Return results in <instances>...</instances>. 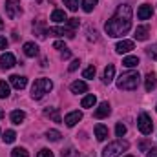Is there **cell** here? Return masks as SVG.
Wrapping results in <instances>:
<instances>
[{
    "label": "cell",
    "mask_w": 157,
    "mask_h": 157,
    "mask_svg": "<svg viewBox=\"0 0 157 157\" xmlns=\"http://www.w3.org/2000/svg\"><path fill=\"white\" fill-rule=\"evenodd\" d=\"M51 20L53 22H66L68 18H66V11L64 9H55L53 13H51Z\"/></svg>",
    "instance_id": "obj_22"
},
{
    "label": "cell",
    "mask_w": 157,
    "mask_h": 157,
    "mask_svg": "<svg viewBox=\"0 0 157 157\" xmlns=\"http://www.w3.org/2000/svg\"><path fill=\"white\" fill-rule=\"evenodd\" d=\"M132 28V7L122 4L117 7V13L106 22L104 29L110 37H122L130 31Z\"/></svg>",
    "instance_id": "obj_1"
},
{
    "label": "cell",
    "mask_w": 157,
    "mask_h": 157,
    "mask_svg": "<svg viewBox=\"0 0 157 157\" xmlns=\"http://www.w3.org/2000/svg\"><path fill=\"white\" fill-rule=\"evenodd\" d=\"M44 115H46V117H49L53 122H62L60 113H59V110H57V108H46V110H44Z\"/></svg>",
    "instance_id": "obj_16"
},
{
    "label": "cell",
    "mask_w": 157,
    "mask_h": 157,
    "mask_svg": "<svg viewBox=\"0 0 157 157\" xmlns=\"http://www.w3.org/2000/svg\"><path fill=\"white\" fill-rule=\"evenodd\" d=\"M24 53H26V57H37L39 55V46L35 44V42H26L24 44Z\"/></svg>",
    "instance_id": "obj_14"
},
{
    "label": "cell",
    "mask_w": 157,
    "mask_h": 157,
    "mask_svg": "<svg viewBox=\"0 0 157 157\" xmlns=\"http://www.w3.org/2000/svg\"><path fill=\"white\" fill-rule=\"evenodd\" d=\"M80 119H82V113H80V112H71V113H68V115L64 117V122H66V126L71 128V126L77 124Z\"/></svg>",
    "instance_id": "obj_13"
},
{
    "label": "cell",
    "mask_w": 157,
    "mask_h": 157,
    "mask_svg": "<svg viewBox=\"0 0 157 157\" xmlns=\"http://www.w3.org/2000/svg\"><path fill=\"white\" fill-rule=\"evenodd\" d=\"M37 157H53V152H51V150H48V148H42Z\"/></svg>",
    "instance_id": "obj_35"
},
{
    "label": "cell",
    "mask_w": 157,
    "mask_h": 157,
    "mask_svg": "<svg viewBox=\"0 0 157 157\" xmlns=\"http://www.w3.org/2000/svg\"><path fill=\"white\" fill-rule=\"evenodd\" d=\"M126 157H133V155H126Z\"/></svg>",
    "instance_id": "obj_44"
},
{
    "label": "cell",
    "mask_w": 157,
    "mask_h": 157,
    "mask_svg": "<svg viewBox=\"0 0 157 157\" xmlns=\"http://www.w3.org/2000/svg\"><path fill=\"white\" fill-rule=\"evenodd\" d=\"M70 55H71V51H70V49H64V51H60V57H62V59H70Z\"/></svg>",
    "instance_id": "obj_39"
},
{
    "label": "cell",
    "mask_w": 157,
    "mask_h": 157,
    "mask_svg": "<svg viewBox=\"0 0 157 157\" xmlns=\"http://www.w3.org/2000/svg\"><path fill=\"white\" fill-rule=\"evenodd\" d=\"M48 35H59V37L73 39V37H75V31H71L70 28H49V29H48Z\"/></svg>",
    "instance_id": "obj_7"
},
{
    "label": "cell",
    "mask_w": 157,
    "mask_h": 157,
    "mask_svg": "<svg viewBox=\"0 0 157 157\" xmlns=\"http://www.w3.org/2000/svg\"><path fill=\"white\" fill-rule=\"evenodd\" d=\"M148 33H150V28L148 26H139L135 29V39L137 40H146L148 39Z\"/></svg>",
    "instance_id": "obj_18"
},
{
    "label": "cell",
    "mask_w": 157,
    "mask_h": 157,
    "mask_svg": "<svg viewBox=\"0 0 157 157\" xmlns=\"http://www.w3.org/2000/svg\"><path fill=\"white\" fill-rule=\"evenodd\" d=\"M137 128H139L141 133H144V135H150V133H152L154 122H152V119H150L148 113H141V115L137 117Z\"/></svg>",
    "instance_id": "obj_5"
},
{
    "label": "cell",
    "mask_w": 157,
    "mask_h": 157,
    "mask_svg": "<svg viewBox=\"0 0 157 157\" xmlns=\"http://www.w3.org/2000/svg\"><path fill=\"white\" fill-rule=\"evenodd\" d=\"M110 112H112V108H110V104L108 102H101L99 104V108L93 112V117L95 119H104L110 115Z\"/></svg>",
    "instance_id": "obj_9"
},
{
    "label": "cell",
    "mask_w": 157,
    "mask_h": 157,
    "mask_svg": "<svg viewBox=\"0 0 157 157\" xmlns=\"http://www.w3.org/2000/svg\"><path fill=\"white\" fill-rule=\"evenodd\" d=\"M15 64H17V60H15L13 53H4V55L0 57V66H2V70H9V68H13Z\"/></svg>",
    "instance_id": "obj_10"
},
{
    "label": "cell",
    "mask_w": 157,
    "mask_h": 157,
    "mask_svg": "<svg viewBox=\"0 0 157 157\" xmlns=\"http://www.w3.org/2000/svg\"><path fill=\"white\" fill-rule=\"evenodd\" d=\"M71 91H73V93H86V91H88V84H86L84 80H75V82L71 84Z\"/></svg>",
    "instance_id": "obj_17"
},
{
    "label": "cell",
    "mask_w": 157,
    "mask_h": 157,
    "mask_svg": "<svg viewBox=\"0 0 157 157\" xmlns=\"http://www.w3.org/2000/svg\"><path fill=\"white\" fill-rule=\"evenodd\" d=\"M113 75H115V66H113V64H108V66L104 68V82L110 84V82L113 80Z\"/></svg>",
    "instance_id": "obj_21"
},
{
    "label": "cell",
    "mask_w": 157,
    "mask_h": 157,
    "mask_svg": "<svg viewBox=\"0 0 157 157\" xmlns=\"http://www.w3.org/2000/svg\"><path fill=\"white\" fill-rule=\"evenodd\" d=\"M24 119H26V113H24L22 110H15V112H11V122H13V124H22Z\"/></svg>",
    "instance_id": "obj_19"
},
{
    "label": "cell",
    "mask_w": 157,
    "mask_h": 157,
    "mask_svg": "<svg viewBox=\"0 0 157 157\" xmlns=\"http://www.w3.org/2000/svg\"><path fill=\"white\" fill-rule=\"evenodd\" d=\"M146 53H148V57H150V59L157 60V44L150 46V48H146Z\"/></svg>",
    "instance_id": "obj_31"
},
{
    "label": "cell",
    "mask_w": 157,
    "mask_h": 157,
    "mask_svg": "<svg viewBox=\"0 0 157 157\" xmlns=\"http://www.w3.org/2000/svg\"><path fill=\"white\" fill-rule=\"evenodd\" d=\"M146 157H157V148H152L150 152H148V155Z\"/></svg>",
    "instance_id": "obj_40"
},
{
    "label": "cell",
    "mask_w": 157,
    "mask_h": 157,
    "mask_svg": "<svg viewBox=\"0 0 157 157\" xmlns=\"http://www.w3.org/2000/svg\"><path fill=\"white\" fill-rule=\"evenodd\" d=\"M139 148H141V150H146V148H148V141H143V143L139 144Z\"/></svg>",
    "instance_id": "obj_41"
},
{
    "label": "cell",
    "mask_w": 157,
    "mask_h": 157,
    "mask_svg": "<svg viewBox=\"0 0 157 157\" xmlns=\"http://www.w3.org/2000/svg\"><path fill=\"white\" fill-rule=\"evenodd\" d=\"M124 150H128V143L126 141H115V143H110L104 150H102V157H117L121 155Z\"/></svg>",
    "instance_id": "obj_4"
},
{
    "label": "cell",
    "mask_w": 157,
    "mask_h": 157,
    "mask_svg": "<svg viewBox=\"0 0 157 157\" xmlns=\"http://www.w3.org/2000/svg\"><path fill=\"white\" fill-rule=\"evenodd\" d=\"M82 77H84V78H93V77H95V66L86 68V70L82 71Z\"/></svg>",
    "instance_id": "obj_30"
},
{
    "label": "cell",
    "mask_w": 157,
    "mask_h": 157,
    "mask_svg": "<svg viewBox=\"0 0 157 157\" xmlns=\"http://www.w3.org/2000/svg\"><path fill=\"white\" fill-rule=\"evenodd\" d=\"M152 15H154V9H152V6H148V4H143V6L139 7V11H137V18H139V20H148Z\"/></svg>",
    "instance_id": "obj_11"
},
{
    "label": "cell",
    "mask_w": 157,
    "mask_h": 157,
    "mask_svg": "<svg viewBox=\"0 0 157 157\" xmlns=\"http://www.w3.org/2000/svg\"><path fill=\"white\" fill-rule=\"evenodd\" d=\"M51 88H53V82H51L49 78H37V80L33 82V88H31V97H33L35 101H39V99H42L48 91H51Z\"/></svg>",
    "instance_id": "obj_3"
},
{
    "label": "cell",
    "mask_w": 157,
    "mask_h": 157,
    "mask_svg": "<svg viewBox=\"0 0 157 157\" xmlns=\"http://www.w3.org/2000/svg\"><path fill=\"white\" fill-rule=\"evenodd\" d=\"M139 82H141V75L137 73V71H128V73H122L117 80V86L119 90H128V91H132V90H135L137 86H139Z\"/></svg>",
    "instance_id": "obj_2"
},
{
    "label": "cell",
    "mask_w": 157,
    "mask_h": 157,
    "mask_svg": "<svg viewBox=\"0 0 157 157\" xmlns=\"http://www.w3.org/2000/svg\"><path fill=\"white\" fill-rule=\"evenodd\" d=\"M9 84H11L15 90H24L26 84H28V78L22 77V75H11V77H9Z\"/></svg>",
    "instance_id": "obj_8"
},
{
    "label": "cell",
    "mask_w": 157,
    "mask_h": 157,
    "mask_svg": "<svg viewBox=\"0 0 157 157\" xmlns=\"http://www.w3.org/2000/svg\"><path fill=\"white\" fill-rule=\"evenodd\" d=\"M115 133H117V137H122V135L126 133V126H124L122 122H117V126H115Z\"/></svg>",
    "instance_id": "obj_33"
},
{
    "label": "cell",
    "mask_w": 157,
    "mask_h": 157,
    "mask_svg": "<svg viewBox=\"0 0 157 157\" xmlns=\"http://www.w3.org/2000/svg\"><path fill=\"white\" fill-rule=\"evenodd\" d=\"M133 48H135L133 40H121V42H117V46H115V51H117V53H128V51H132Z\"/></svg>",
    "instance_id": "obj_12"
},
{
    "label": "cell",
    "mask_w": 157,
    "mask_h": 157,
    "mask_svg": "<svg viewBox=\"0 0 157 157\" xmlns=\"http://www.w3.org/2000/svg\"><path fill=\"white\" fill-rule=\"evenodd\" d=\"M95 6H97V0H82V9L86 13H91Z\"/></svg>",
    "instance_id": "obj_28"
},
{
    "label": "cell",
    "mask_w": 157,
    "mask_h": 157,
    "mask_svg": "<svg viewBox=\"0 0 157 157\" xmlns=\"http://www.w3.org/2000/svg\"><path fill=\"white\" fill-rule=\"evenodd\" d=\"M60 132H57V130H48L46 132V139L48 141H53V143H57V141H60Z\"/></svg>",
    "instance_id": "obj_26"
},
{
    "label": "cell",
    "mask_w": 157,
    "mask_h": 157,
    "mask_svg": "<svg viewBox=\"0 0 157 157\" xmlns=\"http://www.w3.org/2000/svg\"><path fill=\"white\" fill-rule=\"evenodd\" d=\"M137 64H139V57H135V55H130V57L122 59V66H126V68H135Z\"/></svg>",
    "instance_id": "obj_23"
},
{
    "label": "cell",
    "mask_w": 157,
    "mask_h": 157,
    "mask_svg": "<svg viewBox=\"0 0 157 157\" xmlns=\"http://www.w3.org/2000/svg\"><path fill=\"white\" fill-rule=\"evenodd\" d=\"M66 6H68V9H71V11H77L78 9V0H62Z\"/></svg>",
    "instance_id": "obj_32"
},
{
    "label": "cell",
    "mask_w": 157,
    "mask_h": 157,
    "mask_svg": "<svg viewBox=\"0 0 157 157\" xmlns=\"http://www.w3.org/2000/svg\"><path fill=\"white\" fill-rule=\"evenodd\" d=\"M7 48V40H6V37H0V49H6Z\"/></svg>",
    "instance_id": "obj_38"
},
{
    "label": "cell",
    "mask_w": 157,
    "mask_h": 157,
    "mask_svg": "<svg viewBox=\"0 0 157 157\" xmlns=\"http://www.w3.org/2000/svg\"><path fill=\"white\" fill-rule=\"evenodd\" d=\"M11 93V88L6 80H0V99H7Z\"/></svg>",
    "instance_id": "obj_25"
},
{
    "label": "cell",
    "mask_w": 157,
    "mask_h": 157,
    "mask_svg": "<svg viewBox=\"0 0 157 157\" xmlns=\"http://www.w3.org/2000/svg\"><path fill=\"white\" fill-rule=\"evenodd\" d=\"M2 28H4V22H2V18H0V29H2Z\"/></svg>",
    "instance_id": "obj_42"
},
{
    "label": "cell",
    "mask_w": 157,
    "mask_h": 157,
    "mask_svg": "<svg viewBox=\"0 0 157 157\" xmlns=\"http://www.w3.org/2000/svg\"><path fill=\"white\" fill-rule=\"evenodd\" d=\"M95 102H97V97H95L93 93H90V95H86V97L82 99L80 106H82V108H91V106H95Z\"/></svg>",
    "instance_id": "obj_24"
},
{
    "label": "cell",
    "mask_w": 157,
    "mask_h": 157,
    "mask_svg": "<svg viewBox=\"0 0 157 157\" xmlns=\"http://www.w3.org/2000/svg\"><path fill=\"white\" fill-rule=\"evenodd\" d=\"M66 24H68V28H70L71 31H75L78 28V18H70V20H66Z\"/></svg>",
    "instance_id": "obj_34"
},
{
    "label": "cell",
    "mask_w": 157,
    "mask_h": 157,
    "mask_svg": "<svg viewBox=\"0 0 157 157\" xmlns=\"http://www.w3.org/2000/svg\"><path fill=\"white\" fill-rule=\"evenodd\" d=\"M53 48H55V49H60V51H64V49H68V48H66V44H64V42H60V40H57V42H53Z\"/></svg>",
    "instance_id": "obj_36"
},
{
    "label": "cell",
    "mask_w": 157,
    "mask_h": 157,
    "mask_svg": "<svg viewBox=\"0 0 157 157\" xmlns=\"http://www.w3.org/2000/svg\"><path fill=\"white\" fill-rule=\"evenodd\" d=\"M4 117V112H2V110H0V119Z\"/></svg>",
    "instance_id": "obj_43"
},
{
    "label": "cell",
    "mask_w": 157,
    "mask_h": 157,
    "mask_svg": "<svg viewBox=\"0 0 157 157\" xmlns=\"http://www.w3.org/2000/svg\"><path fill=\"white\" fill-rule=\"evenodd\" d=\"M157 86V78L154 73H148L146 78H144V88H146V91H152L154 88Z\"/></svg>",
    "instance_id": "obj_20"
},
{
    "label": "cell",
    "mask_w": 157,
    "mask_h": 157,
    "mask_svg": "<svg viewBox=\"0 0 157 157\" xmlns=\"http://www.w3.org/2000/svg\"><path fill=\"white\" fill-rule=\"evenodd\" d=\"M95 137H97V141H106L108 139V128L104 124H95Z\"/></svg>",
    "instance_id": "obj_15"
},
{
    "label": "cell",
    "mask_w": 157,
    "mask_h": 157,
    "mask_svg": "<svg viewBox=\"0 0 157 157\" xmlns=\"http://www.w3.org/2000/svg\"><path fill=\"white\" fill-rule=\"evenodd\" d=\"M155 110H157V106H155Z\"/></svg>",
    "instance_id": "obj_45"
},
{
    "label": "cell",
    "mask_w": 157,
    "mask_h": 157,
    "mask_svg": "<svg viewBox=\"0 0 157 157\" xmlns=\"http://www.w3.org/2000/svg\"><path fill=\"white\" fill-rule=\"evenodd\" d=\"M11 157H29V154H28L26 148H15L11 152Z\"/></svg>",
    "instance_id": "obj_29"
},
{
    "label": "cell",
    "mask_w": 157,
    "mask_h": 157,
    "mask_svg": "<svg viewBox=\"0 0 157 157\" xmlns=\"http://www.w3.org/2000/svg\"><path fill=\"white\" fill-rule=\"evenodd\" d=\"M4 7H6V13H7L9 18H17V17L22 13V6H20L18 0H7Z\"/></svg>",
    "instance_id": "obj_6"
},
{
    "label": "cell",
    "mask_w": 157,
    "mask_h": 157,
    "mask_svg": "<svg viewBox=\"0 0 157 157\" xmlns=\"http://www.w3.org/2000/svg\"><path fill=\"white\" fill-rule=\"evenodd\" d=\"M4 143L6 144H11V143H15V139H17V133L13 132V130H7V132H4Z\"/></svg>",
    "instance_id": "obj_27"
},
{
    "label": "cell",
    "mask_w": 157,
    "mask_h": 157,
    "mask_svg": "<svg viewBox=\"0 0 157 157\" xmlns=\"http://www.w3.org/2000/svg\"><path fill=\"white\" fill-rule=\"evenodd\" d=\"M78 64H80V62H78V59L71 60V64H70V71H75V70L78 68Z\"/></svg>",
    "instance_id": "obj_37"
}]
</instances>
